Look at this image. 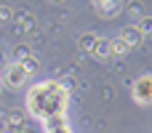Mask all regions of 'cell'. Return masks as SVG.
<instances>
[{"label":"cell","instance_id":"6da1fadb","mask_svg":"<svg viewBox=\"0 0 152 133\" xmlns=\"http://www.w3.org/2000/svg\"><path fill=\"white\" fill-rule=\"evenodd\" d=\"M24 80H27V69L24 67H11L8 69V77H5L8 85H21Z\"/></svg>","mask_w":152,"mask_h":133},{"label":"cell","instance_id":"7a4b0ae2","mask_svg":"<svg viewBox=\"0 0 152 133\" xmlns=\"http://www.w3.org/2000/svg\"><path fill=\"white\" fill-rule=\"evenodd\" d=\"M120 40L131 48V45H136V43L142 40V32H139L136 27H126V29H123V35H120Z\"/></svg>","mask_w":152,"mask_h":133},{"label":"cell","instance_id":"3957f363","mask_svg":"<svg viewBox=\"0 0 152 133\" xmlns=\"http://www.w3.org/2000/svg\"><path fill=\"white\" fill-rule=\"evenodd\" d=\"M94 53H96L99 59H107V56L112 53V45H110V40H96V48H94Z\"/></svg>","mask_w":152,"mask_h":133},{"label":"cell","instance_id":"277c9868","mask_svg":"<svg viewBox=\"0 0 152 133\" xmlns=\"http://www.w3.org/2000/svg\"><path fill=\"white\" fill-rule=\"evenodd\" d=\"M136 29H139L142 35H152V19H150V16H147V19H142V24H139Z\"/></svg>","mask_w":152,"mask_h":133},{"label":"cell","instance_id":"5b68a950","mask_svg":"<svg viewBox=\"0 0 152 133\" xmlns=\"http://www.w3.org/2000/svg\"><path fill=\"white\" fill-rule=\"evenodd\" d=\"M11 19V8L8 5H0V21H8Z\"/></svg>","mask_w":152,"mask_h":133},{"label":"cell","instance_id":"8992f818","mask_svg":"<svg viewBox=\"0 0 152 133\" xmlns=\"http://www.w3.org/2000/svg\"><path fill=\"white\" fill-rule=\"evenodd\" d=\"M51 3H61V0H51Z\"/></svg>","mask_w":152,"mask_h":133}]
</instances>
